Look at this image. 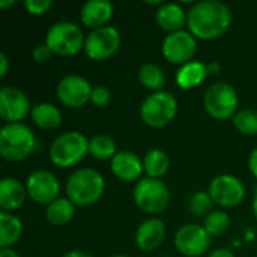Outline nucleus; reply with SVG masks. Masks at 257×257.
<instances>
[{
  "label": "nucleus",
  "mask_w": 257,
  "mask_h": 257,
  "mask_svg": "<svg viewBox=\"0 0 257 257\" xmlns=\"http://www.w3.org/2000/svg\"><path fill=\"white\" fill-rule=\"evenodd\" d=\"M230 24L232 11L220 0L197 2L188 9L187 27L197 39H217L229 30Z\"/></svg>",
  "instance_id": "obj_1"
},
{
  "label": "nucleus",
  "mask_w": 257,
  "mask_h": 257,
  "mask_svg": "<svg viewBox=\"0 0 257 257\" xmlns=\"http://www.w3.org/2000/svg\"><path fill=\"white\" fill-rule=\"evenodd\" d=\"M105 190L104 176L90 167L74 170L65 184L66 197L80 208H87L96 203Z\"/></svg>",
  "instance_id": "obj_2"
},
{
  "label": "nucleus",
  "mask_w": 257,
  "mask_h": 257,
  "mask_svg": "<svg viewBox=\"0 0 257 257\" xmlns=\"http://www.w3.org/2000/svg\"><path fill=\"white\" fill-rule=\"evenodd\" d=\"M36 139L33 131L23 122L5 123L0 130V155L11 163H20L35 151Z\"/></svg>",
  "instance_id": "obj_3"
},
{
  "label": "nucleus",
  "mask_w": 257,
  "mask_h": 257,
  "mask_svg": "<svg viewBox=\"0 0 257 257\" xmlns=\"http://www.w3.org/2000/svg\"><path fill=\"white\" fill-rule=\"evenodd\" d=\"M89 154V139L80 131H66L57 136L48 151L50 160L60 169L78 164Z\"/></svg>",
  "instance_id": "obj_4"
},
{
  "label": "nucleus",
  "mask_w": 257,
  "mask_h": 257,
  "mask_svg": "<svg viewBox=\"0 0 257 257\" xmlns=\"http://www.w3.org/2000/svg\"><path fill=\"white\" fill-rule=\"evenodd\" d=\"M86 36L81 27L72 21L54 23L45 35V44L50 50L62 57L75 56L84 48Z\"/></svg>",
  "instance_id": "obj_5"
},
{
  "label": "nucleus",
  "mask_w": 257,
  "mask_h": 257,
  "mask_svg": "<svg viewBox=\"0 0 257 257\" xmlns=\"http://www.w3.org/2000/svg\"><path fill=\"white\" fill-rule=\"evenodd\" d=\"M178 114V99L172 92H152L140 105V117L151 128H163L175 120Z\"/></svg>",
  "instance_id": "obj_6"
},
{
  "label": "nucleus",
  "mask_w": 257,
  "mask_h": 257,
  "mask_svg": "<svg viewBox=\"0 0 257 257\" xmlns=\"http://www.w3.org/2000/svg\"><path fill=\"white\" fill-rule=\"evenodd\" d=\"M238 92L226 81L211 84L203 95V107L206 113L217 120H227L233 117L238 113Z\"/></svg>",
  "instance_id": "obj_7"
},
{
  "label": "nucleus",
  "mask_w": 257,
  "mask_h": 257,
  "mask_svg": "<svg viewBox=\"0 0 257 257\" xmlns=\"http://www.w3.org/2000/svg\"><path fill=\"white\" fill-rule=\"evenodd\" d=\"M170 190L161 179L142 178L134 185V203L146 214H161L170 205Z\"/></svg>",
  "instance_id": "obj_8"
},
{
  "label": "nucleus",
  "mask_w": 257,
  "mask_h": 257,
  "mask_svg": "<svg viewBox=\"0 0 257 257\" xmlns=\"http://www.w3.org/2000/svg\"><path fill=\"white\" fill-rule=\"evenodd\" d=\"M120 32L113 26H104L99 29H93L89 35H86L84 51L89 59L102 62L117 53V50L120 48Z\"/></svg>",
  "instance_id": "obj_9"
},
{
  "label": "nucleus",
  "mask_w": 257,
  "mask_h": 257,
  "mask_svg": "<svg viewBox=\"0 0 257 257\" xmlns=\"http://www.w3.org/2000/svg\"><path fill=\"white\" fill-rule=\"evenodd\" d=\"M212 238L205 230L203 226L196 223H188L181 226L175 233V247L185 257L203 256L209 247Z\"/></svg>",
  "instance_id": "obj_10"
},
{
  "label": "nucleus",
  "mask_w": 257,
  "mask_h": 257,
  "mask_svg": "<svg viewBox=\"0 0 257 257\" xmlns=\"http://www.w3.org/2000/svg\"><path fill=\"white\" fill-rule=\"evenodd\" d=\"M197 51V38L188 30L167 33L161 44V53L173 65H185L193 60Z\"/></svg>",
  "instance_id": "obj_11"
},
{
  "label": "nucleus",
  "mask_w": 257,
  "mask_h": 257,
  "mask_svg": "<svg viewBox=\"0 0 257 257\" xmlns=\"http://www.w3.org/2000/svg\"><path fill=\"white\" fill-rule=\"evenodd\" d=\"M208 193L211 194L214 203L221 208H236L244 202L247 194L242 181L233 175L215 176L209 184Z\"/></svg>",
  "instance_id": "obj_12"
},
{
  "label": "nucleus",
  "mask_w": 257,
  "mask_h": 257,
  "mask_svg": "<svg viewBox=\"0 0 257 257\" xmlns=\"http://www.w3.org/2000/svg\"><path fill=\"white\" fill-rule=\"evenodd\" d=\"M92 86L87 78L78 74L65 75L56 87L57 99L69 108H80L90 101Z\"/></svg>",
  "instance_id": "obj_13"
},
{
  "label": "nucleus",
  "mask_w": 257,
  "mask_h": 257,
  "mask_svg": "<svg viewBox=\"0 0 257 257\" xmlns=\"http://www.w3.org/2000/svg\"><path fill=\"white\" fill-rule=\"evenodd\" d=\"M26 190L29 197L38 205H50L59 197L60 182L50 170H35L26 181Z\"/></svg>",
  "instance_id": "obj_14"
},
{
  "label": "nucleus",
  "mask_w": 257,
  "mask_h": 257,
  "mask_svg": "<svg viewBox=\"0 0 257 257\" xmlns=\"http://www.w3.org/2000/svg\"><path fill=\"white\" fill-rule=\"evenodd\" d=\"M30 111V99L24 90L15 86L0 89V117L6 123H20Z\"/></svg>",
  "instance_id": "obj_15"
},
{
  "label": "nucleus",
  "mask_w": 257,
  "mask_h": 257,
  "mask_svg": "<svg viewBox=\"0 0 257 257\" xmlns=\"http://www.w3.org/2000/svg\"><path fill=\"white\" fill-rule=\"evenodd\" d=\"M110 169L113 175L122 182H139L145 173L143 169V158L131 151H120L117 152L113 160L110 161Z\"/></svg>",
  "instance_id": "obj_16"
},
{
  "label": "nucleus",
  "mask_w": 257,
  "mask_h": 257,
  "mask_svg": "<svg viewBox=\"0 0 257 257\" xmlns=\"http://www.w3.org/2000/svg\"><path fill=\"white\" fill-rule=\"evenodd\" d=\"M166 232L167 230L163 220L157 217L148 218L136 230V245L142 251H154L164 242Z\"/></svg>",
  "instance_id": "obj_17"
},
{
  "label": "nucleus",
  "mask_w": 257,
  "mask_h": 257,
  "mask_svg": "<svg viewBox=\"0 0 257 257\" xmlns=\"http://www.w3.org/2000/svg\"><path fill=\"white\" fill-rule=\"evenodd\" d=\"M114 12V6L110 0H89L81 6L80 20L86 27L99 29L108 26L107 23L111 20Z\"/></svg>",
  "instance_id": "obj_18"
},
{
  "label": "nucleus",
  "mask_w": 257,
  "mask_h": 257,
  "mask_svg": "<svg viewBox=\"0 0 257 257\" xmlns=\"http://www.w3.org/2000/svg\"><path fill=\"white\" fill-rule=\"evenodd\" d=\"M27 190L21 181L15 178H3L0 181V209L3 212H14L24 205Z\"/></svg>",
  "instance_id": "obj_19"
},
{
  "label": "nucleus",
  "mask_w": 257,
  "mask_h": 257,
  "mask_svg": "<svg viewBox=\"0 0 257 257\" xmlns=\"http://www.w3.org/2000/svg\"><path fill=\"white\" fill-rule=\"evenodd\" d=\"M188 11H185L179 3H163L155 12L157 24L167 33H175L184 30L187 24Z\"/></svg>",
  "instance_id": "obj_20"
},
{
  "label": "nucleus",
  "mask_w": 257,
  "mask_h": 257,
  "mask_svg": "<svg viewBox=\"0 0 257 257\" xmlns=\"http://www.w3.org/2000/svg\"><path fill=\"white\" fill-rule=\"evenodd\" d=\"M206 77H208L206 63L200 60H191L182 65L179 71L176 72V84L179 89L188 90V89L200 86Z\"/></svg>",
  "instance_id": "obj_21"
},
{
  "label": "nucleus",
  "mask_w": 257,
  "mask_h": 257,
  "mask_svg": "<svg viewBox=\"0 0 257 257\" xmlns=\"http://www.w3.org/2000/svg\"><path fill=\"white\" fill-rule=\"evenodd\" d=\"M30 117L42 130H56L62 123V111L50 102H39L32 107Z\"/></svg>",
  "instance_id": "obj_22"
},
{
  "label": "nucleus",
  "mask_w": 257,
  "mask_h": 257,
  "mask_svg": "<svg viewBox=\"0 0 257 257\" xmlns=\"http://www.w3.org/2000/svg\"><path fill=\"white\" fill-rule=\"evenodd\" d=\"M23 235V223L11 212L0 211V248H12Z\"/></svg>",
  "instance_id": "obj_23"
},
{
  "label": "nucleus",
  "mask_w": 257,
  "mask_h": 257,
  "mask_svg": "<svg viewBox=\"0 0 257 257\" xmlns=\"http://www.w3.org/2000/svg\"><path fill=\"white\" fill-rule=\"evenodd\" d=\"M75 214V205L68 197H57L45 206V220L53 226L68 224Z\"/></svg>",
  "instance_id": "obj_24"
},
{
  "label": "nucleus",
  "mask_w": 257,
  "mask_h": 257,
  "mask_svg": "<svg viewBox=\"0 0 257 257\" xmlns=\"http://www.w3.org/2000/svg\"><path fill=\"white\" fill-rule=\"evenodd\" d=\"M143 169L148 178L161 179L170 169L169 154L163 149H151L143 157Z\"/></svg>",
  "instance_id": "obj_25"
},
{
  "label": "nucleus",
  "mask_w": 257,
  "mask_h": 257,
  "mask_svg": "<svg viewBox=\"0 0 257 257\" xmlns=\"http://www.w3.org/2000/svg\"><path fill=\"white\" fill-rule=\"evenodd\" d=\"M89 154L98 161H111L117 154L116 142L107 134H96L89 139Z\"/></svg>",
  "instance_id": "obj_26"
},
{
  "label": "nucleus",
  "mask_w": 257,
  "mask_h": 257,
  "mask_svg": "<svg viewBox=\"0 0 257 257\" xmlns=\"http://www.w3.org/2000/svg\"><path fill=\"white\" fill-rule=\"evenodd\" d=\"M139 81L143 87L152 92H160L166 84V75L160 65L145 63L139 69Z\"/></svg>",
  "instance_id": "obj_27"
},
{
  "label": "nucleus",
  "mask_w": 257,
  "mask_h": 257,
  "mask_svg": "<svg viewBox=\"0 0 257 257\" xmlns=\"http://www.w3.org/2000/svg\"><path fill=\"white\" fill-rule=\"evenodd\" d=\"M205 230L209 233V236H223L229 227H230V218L224 211H212L208 214L203 220Z\"/></svg>",
  "instance_id": "obj_28"
},
{
  "label": "nucleus",
  "mask_w": 257,
  "mask_h": 257,
  "mask_svg": "<svg viewBox=\"0 0 257 257\" xmlns=\"http://www.w3.org/2000/svg\"><path fill=\"white\" fill-rule=\"evenodd\" d=\"M233 126L244 136L257 134V111L253 108H242L232 117Z\"/></svg>",
  "instance_id": "obj_29"
},
{
  "label": "nucleus",
  "mask_w": 257,
  "mask_h": 257,
  "mask_svg": "<svg viewBox=\"0 0 257 257\" xmlns=\"http://www.w3.org/2000/svg\"><path fill=\"white\" fill-rule=\"evenodd\" d=\"M212 205H214V200L208 191H197L188 200V211L194 217H203L205 218L208 214L212 212L211 211Z\"/></svg>",
  "instance_id": "obj_30"
},
{
  "label": "nucleus",
  "mask_w": 257,
  "mask_h": 257,
  "mask_svg": "<svg viewBox=\"0 0 257 257\" xmlns=\"http://www.w3.org/2000/svg\"><path fill=\"white\" fill-rule=\"evenodd\" d=\"M111 99V92L107 86H95L92 89V95H90V102L96 107H105Z\"/></svg>",
  "instance_id": "obj_31"
},
{
  "label": "nucleus",
  "mask_w": 257,
  "mask_h": 257,
  "mask_svg": "<svg viewBox=\"0 0 257 257\" xmlns=\"http://www.w3.org/2000/svg\"><path fill=\"white\" fill-rule=\"evenodd\" d=\"M51 6V0H24V8L30 15H44Z\"/></svg>",
  "instance_id": "obj_32"
},
{
  "label": "nucleus",
  "mask_w": 257,
  "mask_h": 257,
  "mask_svg": "<svg viewBox=\"0 0 257 257\" xmlns=\"http://www.w3.org/2000/svg\"><path fill=\"white\" fill-rule=\"evenodd\" d=\"M54 56V53L50 50V47L44 42V44H38L33 47L32 50V57L35 62L38 63H45V62H50L51 57Z\"/></svg>",
  "instance_id": "obj_33"
},
{
  "label": "nucleus",
  "mask_w": 257,
  "mask_h": 257,
  "mask_svg": "<svg viewBox=\"0 0 257 257\" xmlns=\"http://www.w3.org/2000/svg\"><path fill=\"white\" fill-rule=\"evenodd\" d=\"M248 169H250V173L257 179V148L251 151L248 157Z\"/></svg>",
  "instance_id": "obj_34"
},
{
  "label": "nucleus",
  "mask_w": 257,
  "mask_h": 257,
  "mask_svg": "<svg viewBox=\"0 0 257 257\" xmlns=\"http://www.w3.org/2000/svg\"><path fill=\"white\" fill-rule=\"evenodd\" d=\"M9 69V60L5 53H0V78H3L8 74Z\"/></svg>",
  "instance_id": "obj_35"
},
{
  "label": "nucleus",
  "mask_w": 257,
  "mask_h": 257,
  "mask_svg": "<svg viewBox=\"0 0 257 257\" xmlns=\"http://www.w3.org/2000/svg\"><path fill=\"white\" fill-rule=\"evenodd\" d=\"M208 257H236L233 254V251H230L229 248H217L214 251H211Z\"/></svg>",
  "instance_id": "obj_36"
},
{
  "label": "nucleus",
  "mask_w": 257,
  "mask_h": 257,
  "mask_svg": "<svg viewBox=\"0 0 257 257\" xmlns=\"http://www.w3.org/2000/svg\"><path fill=\"white\" fill-rule=\"evenodd\" d=\"M206 68H208V75H217L221 71V65L218 62H209L206 63Z\"/></svg>",
  "instance_id": "obj_37"
},
{
  "label": "nucleus",
  "mask_w": 257,
  "mask_h": 257,
  "mask_svg": "<svg viewBox=\"0 0 257 257\" xmlns=\"http://www.w3.org/2000/svg\"><path fill=\"white\" fill-rule=\"evenodd\" d=\"M62 257H93L90 253L87 251H83V250H72V251H68L65 253Z\"/></svg>",
  "instance_id": "obj_38"
},
{
  "label": "nucleus",
  "mask_w": 257,
  "mask_h": 257,
  "mask_svg": "<svg viewBox=\"0 0 257 257\" xmlns=\"http://www.w3.org/2000/svg\"><path fill=\"white\" fill-rule=\"evenodd\" d=\"M0 257H21L14 248H0Z\"/></svg>",
  "instance_id": "obj_39"
},
{
  "label": "nucleus",
  "mask_w": 257,
  "mask_h": 257,
  "mask_svg": "<svg viewBox=\"0 0 257 257\" xmlns=\"http://www.w3.org/2000/svg\"><path fill=\"white\" fill-rule=\"evenodd\" d=\"M253 214H254L257 220V185L254 188V194H253Z\"/></svg>",
  "instance_id": "obj_40"
},
{
  "label": "nucleus",
  "mask_w": 257,
  "mask_h": 257,
  "mask_svg": "<svg viewBox=\"0 0 257 257\" xmlns=\"http://www.w3.org/2000/svg\"><path fill=\"white\" fill-rule=\"evenodd\" d=\"M14 5H15V0H0V8H8Z\"/></svg>",
  "instance_id": "obj_41"
},
{
  "label": "nucleus",
  "mask_w": 257,
  "mask_h": 257,
  "mask_svg": "<svg viewBox=\"0 0 257 257\" xmlns=\"http://www.w3.org/2000/svg\"><path fill=\"white\" fill-rule=\"evenodd\" d=\"M110 257H130V256H126V254H113V256H110Z\"/></svg>",
  "instance_id": "obj_42"
},
{
  "label": "nucleus",
  "mask_w": 257,
  "mask_h": 257,
  "mask_svg": "<svg viewBox=\"0 0 257 257\" xmlns=\"http://www.w3.org/2000/svg\"><path fill=\"white\" fill-rule=\"evenodd\" d=\"M256 257H257V256H256Z\"/></svg>",
  "instance_id": "obj_43"
}]
</instances>
